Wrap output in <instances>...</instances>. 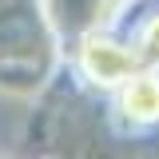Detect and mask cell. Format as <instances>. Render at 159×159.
<instances>
[{
    "label": "cell",
    "instance_id": "cell-1",
    "mask_svg": "<svg viewBox=\"0 0 159 159\" xmlns=\"http://www.w3.org/2000/svg\"><path fill=\"white\" fill-rule=\"evenodd\" d=\"M76 72L99 92H116L135 72H143V64H139L131 40H116L107 28H92L76 44Z\"/></svg>",
    "mask_w": 159,
    "mask_h": 159
},
{
    "label": "cell",
    "instance_id": "cell-2",
    "mask_svg": "<svg viewBox=\"0 0 159 159\" xmlns=\"http://www.w3.org/2000/svg\"><path fill=\"white\" fill-rule=\"evenodd\" d=\"M116 96V111L123 123L131 127H151L159 123V72H135L123 88L111 92Z\"/></svg>",
    "mask_w": 159,
    "mask_h": 159
},
{
    "label": "cell",
    "instance_id": "cell-3",
    "mask_svg": "<svg viewBox=\"0 0 159 159\" xmlns=\"http://www.w3.org/2000/svg\"><path fill=\"white\" fill-rule=\"evenodd\" d=\"M131 48H135L139 64H143L147 72H159V12H155V16H147V20L135 28Z\"/></svg>",
    "mask_w": 159,
    "mask_h": 159
}]
</instances>
